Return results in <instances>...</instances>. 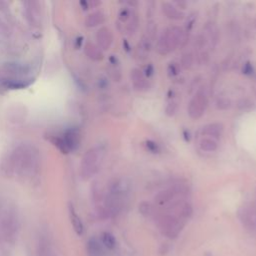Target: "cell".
Returning <instances> with one entry per match:
<instances>
[{
	"mask_svg": "<svg viewBox=\"0 0 256 256\" xmlns=\"http://www.w3.org/2000/svg\"><path fill=\"white\" fill-rule=\"evenodd\" d=\"M130 16H131V14H130V11L128 9H122L119 13V19L122 22L127 21L130 18Z\"/></svg>",
	"mask_w": 256,
	"mask_h": 256,
	"instance_id": "cell-23",
	"label": "cell"
},
{
	"mask_svg": "<svg viewBox=\"0 0 256 256\" xmlns=\"http://www.w3.org/2000/svg\"><path fill=\"white\" fill-rule=\"evenodd\" d=\"M208 100L205 93V89L203 87L199 88L196 94L193 96L188 105V114L192 119L200 118L207 106Z\"/></svg>",
	"mask_w": 256,
	"mask_h": 256,
	"instance_id": "cell-4",
	"label": "cell"
},
{
	"mask_svg": "<svg viewBox=\"0 0 256 256\" xmlns=\"http://www.w3.org/2000/svg\"><path fill=\"white\" fill-rule=\"evenodd\" d=\"M176 109H177L176 103H174V102L169 103V104L167 105V107H166V113H167V115H169V116L173 115V114L176 112Z\"/></svg>",
	"mask_w": 256,
	"mask_h": 256,
	"instance_id": "cell-25",
	"label": "cell"
},
{
	"mask_svg": "<svg viewBox=\"0 0 256 256\" xmlns=\"http://www.w3.org/2000/svg\"><path fill=\"white\" fill-rule=\"evenodd\" d=\"M104 21V16L101 12H94L92 14H90L87 19H86V25L87 26H90V27H93V26H96L100 23H102Z\"/></svg>",
	"mask_w": 256,
	"mask_h": 256,
	"instance_id": "cell-15",
	"label": "cell"
},
{
	"mask_svg": "<svg viewBox=\"0 0 256 256\" xmlns=\"http://www.w3.org/2000/svg\"><path fill=\"white\" fill-rule=\"evenodd\" d=\"M217 106H218V108H220V109H227V108L230 106V101L227 100V99H225V98H221V99L218 100Z\"/></svg>",
	"mask_w": 256,
	"mask_h": 256,
	"instance_id": "cell-24",
	"label": "cell"
},
{
	"mask_svg": "<svg viewBox=\"0 0 256 256\" xmlns=\"http://www.w3.org/2000/svg\"><path fill=\"white\" fill-rule=\"evenodd\" d=\"M179 216L182 218H190L193 214V208L190 203L184 202L179 206Z\"/></svg>",
	"mask_w": 256,
	"mask_h": 256,
	"instance_id": "cell-17",
	"label": "cell"
},
{
	"mask_svg": "<svg viewBox=\"0 0 256 256\" xmlns=\"http://www.w3.org/2000/svg\"><path fill=\"white\" fill-rule=\"evenodd\" d=\"M100 159L101 151L98 147H93L86 151L80 166V174L83 179H89L97 172Z\"/></svg>",
	"mask_w": 256,
	"mask_h": 256,
	"instance_id": "cell-2",
	"label": "cell"
},
{
	"mask_svg": "<svg viewBox=\"0 0 256 256\" xmlns=\"http://www.w3.org/2000/svg\"><path fill=\"white\" fill-rule=\"evenodd\" d=\"M112 40H113V36H112L111 31L108 28L103 27L98 30L97 41H98L99 46L102 49H108L112 44Z\"/></svg>",
	"mask_w": 256,
	"mask_h": 256,
	"instance_id": "cell-9",
	"label": "cell"
},
{
	"mask_svg": "<svg viewBox=\"0 0 256 256\" xmlns=\"http://www.w3.org/2000/svg\"><path fill=\"white\" fill-rule=\"evenodd\" d=\"M131 79L133 82V86L136 90L144 91L148 88V83H147L145 76L141 70L134 68L131 71Z\"/></svg>",
	"mask_w": 256,
	"mask_h": 256,
	"instance_id": "cell-7",
	"label": "cell"
},
{
	"mask_svg": "<svg viewBox=\"0 0 256 256\" xmlns=\"http://www.w3.org/2000/svg\"><path fill=\"white\" fill-rule=\"evenodd\" d=\"M88 256H104V249L102 243L96 238H91L87 242Z\"/></svg>",
	"mask_w": 256,
	"mask_h": 256,
	"instance_id": "cell-10",
	"label": "cell"
},
{
	"mask_svg": "<svg viewBox=\"0 0 256 256\" xmlns=\"http://www.w3.org/2000/svg\"><path fill=\"white\" fill-rule=\"evenodd\" d=\"M155 32H156V26L154 25L153 22H149L147 25V33H148V38L153 39L155 37Z\"/></svg>",
	"mask_w": 256,
	"mask_h": 256,
	"instance_id": "cell-22",
	"label": "cell"
},
{
	"mask_svg": "<svg viewBox=\"0 0 256 256\" xmlns=\"http://www.w3.org/2000/svg\"><path fill=\"white\" fill-rule=\"evenodd\" d=\"M223 132V125L220 123L207 124L202 129V134L213 138H219Z\"/></svg>",
	"mask_w": 256,
	"mask_h": 256,
	"instance_id": "cell-12",
	"label": "cell"
},
{
	"mask_svg": "<svg viewBox=\"0 0 256 256\" xmlns=\"http://www.w3.org/2000/svg\"><path fill=\"white\" fill-rule=\"evenodd\" d=\"M101 243L104 247L110 250H113L117 244L115 237L109 232H103L101 234Z\"/></svg>",
	"mask_w": 256,
	"mask_h": 256,
	"instance_id": "cell-14",
	"label": "cell"
},
{
	"mask_svg": "<svg viewBox=\"0 0 256 256\" xmlns=\"http://www.w3.org/2000/svg\"><path fill=\"white\" fill-rule=\"evenodd\" d=\"M67 151L74 150L78 147L80 141V134L77 129H69L65 132L62 138Z\"/></svg>",
	"mask_w": 256,
	"mask_h": 256,
	"instance_id": "cell-6",
	"label": "cell"
},
{
	"mask_svg": "<svg viewBox=\"0 0 256 256\" xmlns=\"http://www.w3.org/2000/svg\"><path fill=\"white\" fill-rule=\"evenodd\" d=\"M174 195L175 194L171 189L162 190L156 194V196L154 197V200L158 205H164V204L170 202L172 200V198L174 197Z\"/></svg>",
	"mask_w": 256,
	"mask_h": 256,
	"instance_id": "cell-13",
	"label": "cell"
},
{
	"mask_svg": "<svg viewBox=\"0 0 256 256\" xmlns=\"http://www.w3.org/2000/svg\"><path fill=\"white\" fill-rule=\"evenodd\" d=\"M158 226L164 236L173 239L176 238L181 232L183 223L177 217L170 214H165L159 217Z\"/></svg>",
	"mask_w": 256,
	"mask_h": 256,
	"instance_id": "cell-3",
	"label": "cell"
},
{
	"mask_svg": "<svg viewBox=\"0 0 256 256\" xmlns=\"http://www.w3.org/2000/svg\"><path fill=\"white\" fill-rule=\"evenodd\" d=\"M238 217L248 230H256V206L252 204L243 205L238 211Z\"/></svg>",
	"mask_w": 256,
	"mask_h": 256,
	"instance_id": "cell-5",
	"label": "cell"
},
{
	"mask_svg": "<svg viewBox=\"0 0 256 256\" xmlns=\"http://www.w3.org/2000/svg\"><path fill=\"white\" fill-rule=\"evenodd\" d=\"M130 18H131V20H130L129 24L127 25V31L129 34H133L135 32V30L137 29L139 20H138V16L136 13H132Z\"/></svg>",
	"mask_w": 256,
	"mask_h": 256,
	"instance_id": "cell-20",
	"label": "cell"
},
{
	"mask_svg": "<svg viewBox=\"0 0 256 256\" xmlns=\"http://www.w3.org/2000/svg\"><path fill=\"white\" fill-rule=\"evenodd\" d=\"M193 63V57H192V54L191 53H185L183 54L182 58H181V66L184 68V69H188L191 67Z\"/></svg>",
	"mask_w": 256,
	"mask_h": 256,
	"instance_id": "cell-21",
	"label": "cell"
},
{
	"mask_svg": "<svg viewBox=\"0 0 256 256\" xmlns=\"http://www.w3.org/2000/svg\"><path fill=\"white\" fill-rule=\"evenodd\" d=\"M146 146H147V148H148L151 152H153V153H156V152L159 151L158 145H157L155 142H153V141H147V142H146Z\"/></svg>",
	"mask_w": 256,
	"mask_h": 256,
	"instance_id": "cell-26",
	"label": "cell"
},
{
	"mask_svg": "<svg viewBox=\"0 0 256 256\" xmlns=\"http://www.w3.org/2000/svg\"><path fill=\"white\" fill-rule=\"evenodd\" d=\"M68 213H69V218H70V222L73 226L74 231L78 234V235H82L83 231H84V226L82 223L81 218L79 217V215L77 214L74 206L72 204H69L68 206Z\"/></svg>",
	"mask_w": 256,
	"mask_h": 256,
	"instance_id": "cell-8",
	"label": "cell"
},
{
	"mask_svg": "<svg viewBox=\"0 0 256 256\" xmlns=\"http://www.w3.org/2000/svg\"><path fill=\"white\" fill-rule=\"evenodd\" d=\"M162 11L166 15L167 18L172 20H180L183 18L184 14L180 12L174 5L169 2L162 3Z\"/></svg>",
	"mask_w": 256,
	"mask_h": 256,
	"instance_id": "cell-11",
	"label": "cell"
},
{
	"mask_svg": "<svg viewBox=\"0 0 256 256\" xmlns=\"http://www.w3.org/2000/svg\"><path fill=\"white\" fill-rule=\"evenodd\" d=\"M200 148L208 152L215 151L217 149V142L212 138H203L200 141Z\"/></svg>",
	"mask_w": 256,
	"mask_h": 256,
	"instance_id": "cell-16",
	"label": "cell"
},
{
	"mask_svg": "<svg viewBox=\"0 0 256 256\" xmlns=\"http://www.w3.org/2000/svg\"><path fill=\"white\" fill-rule=\"evenodd\" d=\"M138 208H139V212L144 216H150L153 213V207L147 201H142L141 203H139Z\"/></svg>",
	"mask_w": 256,
	"mask_h": 256,
	"instance_id": "cell-19",
	"label": "cell"
},
{
	"mask_svg": "<svg viewBox=\"0 0 256 256\" xmlns=\"http://www.w3.org/2000/svg\"><path fill=\"white\" fill-rule=\"evenodd\" d=\"M86 52H87V54H88L91 58H93V59H95V60L102 59V53H101V51H100L95 45H93V44H88V45H87V47H86Z\"/></svg>",
	"mask_w": 256,
	"mask_h": 256,
	"instance_id": "cell-18",
	"label": "cell"
},
{
	"mask_svg": "<svg viewBox=\"0 0 256 256\" xmlns=\"http://www.w3.org/2000/svg\"><path fill=\"white\" fill-rule=\"evenodd\" d=\"M185 41V34L182 28L178 26H173L166 29L161 34L157 42V52L161 55H165L170 51H173L178 45Z\"/></svg>",
	"mask_w": 256,
	"mask_h": 256,
	"instance_id": "cell-1",
	"label": "cell"
}]
</instances>
